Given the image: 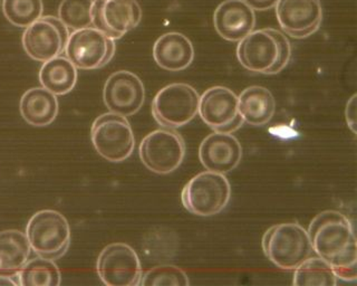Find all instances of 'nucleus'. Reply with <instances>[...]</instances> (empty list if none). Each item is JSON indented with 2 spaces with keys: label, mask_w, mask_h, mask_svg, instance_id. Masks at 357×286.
Here are the masks:
<instances>
[{
  "label": "nucleus",
  "mask_w": 357,
  "mask_h": 286,
  "mask_svg": "<svg viewBox=\"0 0 357 286\" xmlns=\"http://www.w3.org/2000/svg\"><path fill=\"white\" fill-rule=\"evenodd\" d=\"M312 250L332 266L336 278L357 280V245L349 219L336 211H325L312 219L308 228Z\"/></svg>",
  "instance_id": "obj_1"
},
{
  "label": "nucleus",
  "mask_w": 357,
  "mask_h": 286,
  "mask_svg": "<svg viewBox=\"0 0 357 286\" xmlns=\"http://www.w3.org/2000/svg\"><path fill=\"white\" fill-rule=\"evenodd\" d=\"M291 57L287 37L273 29H259L240 40L237 57L245 70L255 73L273 74L282 72Z\"/></svg>",
  "instance_id": "obj_2"
},
{
  "label": "nucleus",
  "mask_w": 357,
  "mask_h": 286,
  "mask_svg": "<svg viewBox=\"0 0 357 286\" xmlns=\"http://www.w3.org/2000/svg\"><path fill=\"white\" fill-rule=\"evenodd\" d=\"M262 250L282 269H295L312 252L310 236L297 223L275 225L262 237Z\"/></svg>",
  "instance_id": "obj_3"
},
{
  "label": "nucleus",
  "mask_w": 357,
  "mask_h": 286,
  "mask_svg": "<svg viewBox=\"0 0 357 286\" xmlns=\"http://www.w3.org/2000/svg\"><path fill=\"white\" fill-rule=\"evenodd\" d=\"M231 187L225 174L204 172L184 186L181 200L189 213L201 217L215 216L228 206Z\"/></svg>",
  "instance_id": "obj_4"
},
{
  "label": "nucleus",
  "mask_w": 357,
  "mask_h": 286,
  "mask_svg": "<svg viewBox=\"0 0 357 286\" xmlns=\"http://www.w3.org/2000/svg\"><path fill=\"white\" fill-rule=\"evenodd\" d=\"M26 236L37 255L55 261L64 256L70 247V224L59 211H40L29 219Z\"/></svg>",
  "instance_id": "obj_5"
},
{
  "label": "nucleus",
  "mask_w": 357,
  "mask_h": 286,
  "mask_svg": "<svg viewBox=\"0 0 357 286\" xmlns=\"http://www.w3.org/2000/svg\"><path fill=\"white\" fill-rule=\"evenodd\" d=\"M91 139L100 157L109 163H122L131 157L135 146L128 119L116 113L100 115L92 126Z\"/></svg>",
  "instance_id": "obj_6"
},
{
  "label": "nucleus",
  "mask_w": 357,
  "mask_h": 286,
  "mask_svg": "<svg viewBox=\"0 0 357 286\" xmlns=\"http://www.w3.org/2000/svg\"><path fill=\"white\" fill-rule=\"evenodd\" d=\"M200 96L185 83H173L160 90L152 102V114L160 126L178 129L189 123L199 112Z\"/></svg>",
  "instance_id": "obj_7"
},
{
  "label": "nucleus",
  "mask_w": 357,
  "mask_h": 286,
  "mask_svg": "<svg viewBox=\"0 0 357 286\" xmlns=\"http://www.w3.org/2000/svg\"><path fill=\"white\" fill-rule=\"evenodd\" d=\"M115 40L94 27L74 31L70 35L65 53L78 70H98L114 57Z\"/></svg>",
  "instance_id": "obj_8"
},
{
  "label": "nucleus",
  "mask_w": 357,
  "mask_h": 286,
  "mask_svg": "<svg viewBox=\"0 0 357 286\" xmlns=\"http://www.w3.org/2000/svg\"><path fill=\"white\" fill-rule=\"evenodd\" d=\"M185 144L181 135L173 129L151 132L139 144V158L150 172L169 174L183 163Z\"/></svg>",
  "instance_id": "obj_9"
},
{
  "label": "nucleus",
  "mask_w": 357,
  "mask_h": 286,
  "mask_svg": "<svg viewBox=\"0 0 357 286\" xmlns=\"http://www.w3.org/2000/svg\"><path fill=\"white\" fill-rule=\"evenodd\" d=\"M70 31L59 18L45 16L28 26L22 34V47L37 62H47L65 52Z\"/></svg>",
  "instance_id": "obj_10"
},
{
  "label": "nucleus",
  "mask_w": 357,
  "mask_h": 286,
  "mask_svg": "<svg viewBox=\"0 0 357 286\" xmlns=\"http://www.w3.org/2000/svg\"><path fill=\"white\" fill-rule=\"evenodd\" d=\"M96 269L98 278L107 286H137L142 280L139 256L124 243H113L103 248Z\"/></svg>",
  "instance_id": "obj_11"
},
{
  "label": "nucleus",
  "mask_w": 357,
  "mask_h": 286,
  "mask_svg": "<svg viewBox=\"0 0 357 286\" xmlns=\"http://www.w3.org/2000/svg\"><path fill=\"white\" fill-rule=\"evenodd\" d=\"M199 114L215 132L234 133L243 124L238 96L228 87H210L200 96Z\"/></svg>",
  "instance_id": "obj_12"
},
{
  "label": "nucleus",
  "mask_w": 357,
  "mask_h": 286,
  "mask_svg": "<svg viewBox=\"0 0 357 286\" xmlns=\"http://www.w3.org/2000/svg\"><path fill=\"white\" fill-rule=\"evenodd\" d=\"M92 27L112 40H120L142 20L137 0H93Z\"/></svg>",
  "instance_id": "obj_13"
},
{
  "label": "nucleus",
  "mask_w": 357,
  "mask_h": 286,
  "mask_svg": "<svg viewBox=\"0 0 357 286\" xmlns=\"http://www.w3.org/2000/svg\"><path fill=\"white\" fill-rule=\"evenodd\" d=\"M276 16L284 34L301 40L321 27L323 7L321 0H278Z\"/></svg>",
  "instance_id": "obj_14"
},
{
  "label": "nucleus",
  "mask_w": 357,
  "mask_h": 286,
  "mask_svg": "<svg viewBox=\"0 0 357 286\" xmlns=\"http://www.w3.org/2000/svg\"><path fill=\"white\" fill-rule=\"evenodd\" d=\"M103 100L109 112L131 116L145 101V89L139 76L128 70H117L109 76L103 90Z\"/></svg>",
  "instance_id": "obj_15"
},
{
  "label": "nucleus",
  "mask_w": 357,
  "mask_h": 286,
  "mask_svg": "<svg viewBox=\"0 0 357 286\" xmlns=\"http://www.w3.org/2000/svg\"><path fill=\"white\" fill-rule=\"evenodd\" d=\"M199 158L208 172L226 174L237 168L243 148L232 133L213 132L201 142Z\"/></svg>",
  "instance_id": "obj_16"
},
{
  "label": "nucleus",
  "mask_w": 357,
  "mask_h": 286,
  "mask_svg": "<svg viewBox=\"0 0 357 286\" xmlns=\"http://www.w3.org/2000/svg\"><path fill=\"white\" fill-rule=\"evenodd\" d=\"M213 25L223 40L240 42L254 31L256 15L243 0H226L215 9Z\"/></svg>",
  "instance_id": "obj_17"
},
{
  "label": "nucleus",
  "mask_w": 357,
  "mask_h": 286,
  "mask_svg": "<svg viewBox=\"0 0 357 286\" xmlns=\"http://www.w3.org/2000/svg\"><path fill=\"white\" fill-rule=\"evenodd\" d=\"M156 64L169 72H180L192 64L195 48L192 43L181 33H167L159 37L153 47Z\"/></svg>",
  "instance_id": "obj_18"
},
{
  "label": "nucleus",
  "mask_w": 357,
  "mask_h": 286,
  "mask_svg": "<svg viewBox=\"0 0 357 286\" xmlns=\"http://www.w3.org/2000/svg\"><path fill=\"white\" fill-rule=\"evenodd\" d=\"M22 119L33 126H47L59 114L57 96L45 87L26 91L20 104Z\"/></svg>",
  "instance_id": "obj_19"
},
{
  "label": "nucleus",
  "mask_w": 357,
  "mask_h": 286,
  "mask_svg": "<svg viewBox=\"0 0 357 286\" xmlns=\"http://www.w3.org/2000/svg\"><path fill=\"white\" fill-rule=\"evenodd\" d=\"M239 113L243 122L262 126L273 119L276 112V101L271 91L262 86L247 87L238 96Z\"/></svg>",
  "instance_id": "obj_20"
},
{
  "label": "nucleus",
  "mask_w": 357,
  "mask_h": 286,
  "mask_svg": "<svg viewBox=\"0 0 357 286\" xmlns=\"http://www.w3.org/2000/svg\"><path fill=\"white\" fill-rule=\"evenodd\" d=\"M25 233L8 229L0 232V274L17 276L31 255Z\"/></svg>",
  "instance_id": "obj_21"
},
{
  "label": "nucleus",
  "mask_w": 357,
  "mask_h": 286,
  "mask_svg": "<svg viewBox=\"0 0 357 286\" xmlns=\"http://www.w3.org/2000/svg\"><path fill=\"white\" fill-rule=\"evenodd\" d=\"M39 82L56 96H65L75 87L77 68L67 57H55L43 64L39 70Z\"/></svg>",
  "instance_id": "obj_22"
},
{
  "label": "nucleus",
  "mask_w": 357,
  "mask_h": 286,
  "mask_svg": "<svg viewBox=\"0 0 357 286\" xmlns=\"http://www.w3.org/2000/svg\"><path fill=\"white\" fill-rule=\"evenodd\" d=\"M61 274L55 262L48 258H33L18 273V283L22 286H59Z\"/></svg>",
  "instance_id": "obj_23"
},
{
  "label": "nucleus",
  "mask_w": 357,
  "mask_h": 286,
  "mask_svg": "<svg viewBox=\"0 0 357 286\" xmlns=\"http://www.w3.org/2000/svg\"><path fill=\"white\" fill-rule=\"evenodd\" d=\"M296 286H335L337 278L332 266L323 258L308 257L296 267L294 274Z\"/></svg>",
  "instance_id": "obj_24"
},
{
  "label": "nucleus",
  "mask_w": 357,
  "mask_h": 286,
  "mask_svg": "<svg viewBox=\"0 0 357 286\" xmlns=\"http://www.w3.org/2000/svg\"><path fill=\"white\" fill-rule=\"evenodd\" d=\"M44 12L43 0H3V13L9 23L27 29L42 17Z\"/></svg>",
  "instance_id": "obj_25"
},
{
  "label": "nucleus",
  "mask_w": 357,
  "mask_h": 286,
  "mask_svg": "<svg viewBox=\"0 0 357 286\" xmlns=\"http://www.w3.org/2000/svg\"><path fill=\"white\" fill-rule=\"evenodd\" d=\"M93 0H63L59 7V18L73 31L92 27Z\"/></svg>",
  "instance_id": "obj_26"
},
{
  "label": "nucleus",
  "mask_w": 357,
  "mask_h": 286,
  "mask_svg": "<svg viewBox=\"0 0 357 286\" xmlns=\"http://www.w3.org/2000/svg\"><path fill=\"white\" fill-rule=\"evenodd\" d=\"M189 278L184 271L173 265H161L145 273L141 280L143 286H188Z\"/></svg>",
  "instance_id": "obj_27"
},
{
  "label": "nucleus",
  "mask_w": 357,
  "mask_h": 286,
  "mask_svg": "<svg viewBox=\"0 0 357 286\" xmlns=\"http://www.w3.org/2000/svg\"><path fill=\"white\" fill-rule=\"evenodd\" d=\"M345 118L349 129L356 135V94L351 96L346 104Z\"/></svg>",
  "instance_id": "obj_28"
},
{
  "label": "nucleus",
  "mask_w": 357,
  "mask_h": 286,
  "mask_svg": "<svg viewBox=\"0 0 357 286\" xmlns=\"http://www.w3.org/2000/svg\"><path fill=\"white\" fill-rule=\"evenodd\" d=\"M250 8L259 12H265L276 7L278 0H243Z\"/></svg>",
  "instance_id": "obj_29"
},
{
  "label": "nucleus",
  "mask_w": 357,
  "mask_h": 286,
  "mask_svg": "<svg viewBox=\"0 0 357 286\" xmlns=\"http://www.w3.org/2000/svg\"><path fill=\"white\" fill-rule=\"evenodd\" d=\"M16 286L18 283V275L17 276H9V275L0 274V286Z\"/></svg>",
  "instance_id": "obj_30"
}]
</instances>
